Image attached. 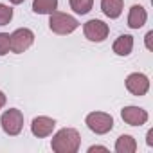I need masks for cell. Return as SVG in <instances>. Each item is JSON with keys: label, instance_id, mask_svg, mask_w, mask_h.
<instances>
[{"label": "cell", "instance_id": "cell-4", "mask_svg": "<svg viewBox=\"0 0 153 153\" xmlns=\"http://www.w3.org/2000/svg\"><path fill=\"white\" fill-rule=\"evenodd\" d=\"M87 126L90 131L97 133V135H105L114 128V117L110 114L105 112H92L87 115Z\"/></svg>", "mask_w": 153, "mask_h": 153}, {"label": "cell", "instance_id": "cell-19", "mask_svg": "<svg viewBox=\"0 0 153 153\" xmlns=\"http://www.w3.org/2000/svg\"><path fill=\"white\" fill-rule=\"evenodd\" d=\"M96 149H99V151H108L105 146H90V148H88V151H90V153H92V151H96Z\"/></svg>", "mask_w": 153, "mask_h": 153}, {"label": "cell", "instance_id": "cell-11", "mask_svg": "<svg viewBox=\"0 0 153 153\" xmlns=\"http://www.w3.org/2000/svg\"><path fill=\"white\" fill-rule=\"evenodd\" d=\"M114 52L117 56H128L133 51V36L130 34H121L115 42H114Z\"/></svg>", "mask_w": 153, "mask_h": 153}, {"label": "cell", "instance_id": "cell-22", "mask_svg": "<svg viewBox=\"0 0 153 153\" xmlns=\"http://www.w3.org/2000/svg\"><path fill=\"white\" fill-rule=\"evenodd\" d=\"M9 2H11V4H15V6H16V4H22V2H24V0H9Z\"/></svg>", "mask_w": 153, "mask_h": 153}, {"label": "cell", "instance_id": "cell-17", "mask_svg": "<svg viewBox=\"0 0 153 153\" xmlns=\"http://www.w3.org/2000/svg\"><path fill=\"white\" fill-rule=\"evenodd\" d=\"M11 51V38L7 33H0V56H4Z\"/></svg>", "mask_w": 153, "mask_h": 153}, {"label": "cell", "instance_id": "cell-7", "mask_svg": "<svg viewBox=\"0 0 153 153\" xmlns=\"http://www.w3.org/2000/svg\"><path fill=\"white\" fill-rule=\"evenodd\" d=\"M126 88L130 94L140 97V96H146V92L149 90V79L148 76L142 74V72H133L126 78Z\"/></svg>", "mask_w": 153, "mask_h": 153}, {"label": "cell", "instance_id": "cell-10", "mask_svg": "<svg viewBox=\"0 0 153 153\" xmlns=\"http://www.w3.org/2000/svg\"><path fill=\"white\" fill-rule=\"evenodd\" d=\"M148 20V13L142 6H131L130 13H128V27L131 29H140Z\"/></svg>", "mask_w": 153, "mask_h": 153}, {"label": "cell", "instance_id": "cell-9", "mask_svg": "<svg viewBox=\"0 0 153 153\" xmlns=\"http://www.w3.org/2000/svg\"><path fill=\"white\" fill-rule=\"evenodd\" d=\"M56 128V121L51 119V117H45V115H38L33 119L31 123V131L34 137L38 139H43V137H49Z\"/></svg>", "mask_w": 153, "mask_h": 153}, {"label": "cell", "instance_id": "cell-15", "mask_svg": "<svg viewBox=\"0 0 153 153\" xmlns=\"http://www.w3.org/2000/svg\"><path fill=\"white\" fill-rule=\"evenodd\" d=\"M68 2L74 13H78V15H87L94 6V0H68Z\"/></svg>", "mask_w": 153, "mask_h": 153}, {"label": "cell", "instance_id": "cell-18", "mask_svg": "<svg viewBox=\"0 0 153 153\" xmlns=\"http://www.w3.org/2000/svg\"><path fill=\"white\" fill-rule=\"evenodd\" d=\"M151 38H153V31H149L148 34H146V47L151 51Z\"/></svg>", "mask_w": 153, "mask_h": 153}, {"label": "cell", "instance_id": "cell-21", "mask_svg": "<svg viewBox=\"0 0 153 153\" xmlns=\"http://www.w3.org/2000/svg\"><path fill=\"white\" fill-rule=\"evenodd\" d=\"M151 137H153V131H148V140H146V142H148V146H151V144H153Z\"/></svg>", "mask_w": 153, "mask_h": 153}, {"label": "cell", "instance_id": "cell-6", "mask_svg": "<svg viewBox=\"0 0 153 153\" xmlns=\"http://www.w3.org/2000/svg\"><path fill=\"white\" fill-rule=\"evenodd\" d=\"M83 33L85 36L90 40V42H105L108 38V33H110V27L103 22V20H88L85 25H83Z\"/></svg>", "mask_w": 153, "mask_h": 153}, {"label": "cell", "instance_id": "cell-3", "mask_svg": "<svg viewBox=\"0 0 153 153\" xmlns=\"http://www.w3.org/2000/svg\"><path fill=\"white\" fill-rule=\"evenodd\" d=\"M0 124H2V130L7 135H18L24 128V114L18 108H9L2 114L0 117Z\"/></svg>", "mask_w": 153, "mask_h": 153}, {"label": "cell", "instance_id": "cell-8", "mask_svg": "<svg viewBox=\"0 0 153 153\" xmlns=\"http://www.w3.org/2000/svg\"><path fill=\"white\" fill-rule=\"evenodd\" d=\"M121 117L130 126H142L148 121V112L140 106H124L121 110Z\"/></svg>", "mask_w": 153, "mask_h": 153}, {"label": "cell", "instance_id": "cell-2", "mask_svg": "<svg viewBox=\"0 0 153 153\" xmlns=\"http://www.w3.org/2000/svg\"><path fill=\"white\" fill-rule=\"evenodd\" d=\"M79 27V22L76 20L72 15H67V13H61V11H54L51 13V18H49V29L56 34H70L74 33L76 29Z\"/></svg>", "mask_w": 153, "mask_h": 153}, {"label": "cell", "instance_id": "cell-13", "mask_svg": "<svg viewBox=\"0 0 153 153\" xmlns=\"http://www.w3.org/2000/svg\"><path fill=\"white\" fill-rule=\"evenodd\" d=\"M117 153H135L137 151V140L131 135H121L115 142Z\"/></svg>", "mask_w": 153, "mask_h": 153}, {"label": "cell", "instance_id": "cell-14", "mask_svg": "<svg viewBox=\"0 0 153 153\" xmlns=\"http://www.w3.org/2000/svg\"><path fill=\"white\" fill-rule=\"evenodd\" d=\"M58 9V0H33V11L36 15H51Z\"/></svg>", "mask_w": 153, "mask_h": 153}, {"label": "cell", "instance_id": "cell-5", "mask_svg": "<svg viewBox=\"0 0 153 153\" xmlns=\"http://www.w3.org/2000/svg\"><path fill=\"white\" fill-rule=\"evenodd\" d=\"M9 38H11V52H15V54L25 52L34 43V33L27 27L16 29L13 34H9Z\"/></svg>", "mask_w": 153, "mask_h": 153}, {"label": "cell", "instance_id": "cell-16", "mask_svg": "<svg viewBox=\"0 0 153 153\" xmlns=\"http://www.w3.org/2000/svg\"><path fill=\"white\" fill-rule=\"evenodd\" d=\"M13 20V9L6 4H0V25H7Z\"/></svg>", "mask_w": 153, "mask_h": 153}, {"label": "cell", "instance_id": "cell-20", "mask_svg": "<svg viewBox=\"0 0 153 153\" xmlns=\"http://www.w3.org/2000/svg\"><path fill=\"white\" fill-rule=\"evenodd\" d=\"M4 105H6V94H4L2 90H0V110L4 108Z\"/></svg>", "mask_w": 153, "mask_h": 153}, {"label": "cell", "instance_id": "cell-12", "mask_svg": "<svg viewBox=\"0 0 153 153\" xmlns=\"http://www.w3.org/2000/svg\"><path fill=\"white\" fill-rule=\"evenodd\" d=\"M123 0H101V11L108 16V18H119L123 13Z\"/></svg>", "mask_w": 153, "mask_h": 153}, {"label": "cell", "instance_id": "cell-1", "mask_svg": "<svg viewBox=\"0 0 153 153\" xmlns=\"http://www.w3.org/2000/svg\"><path fill=\"white\" fill-rule=\"evenodd\" d=\"M81 137L74 128H61L51 140V148L56 153H76L79 149Z\"/></svg>", "mask_w": 153, "mask_h": 153}]
</instances>
